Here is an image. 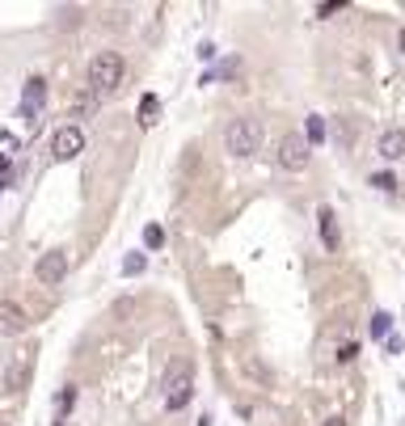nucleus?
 Masks as SVG:
<instances>
[{"label":"nucleus","mask_w":405,"mask_h":426,"mask_svg":"<svg viewBox=\"0 0 405 426\" xmlns=\"http://www.w3.org/2000/svg\"><path fill=\"white\" fill-rule=\"evenodd\" d=\"M346 9V0H325V5H317V17H334Z\"/></svg>","instance_id":"obj_20"},{"label":"nucleus","mask_w":405,"mask_h":426,"mask_svg":"<svg viewBox=\"0 0 405 426\" xmlns=\"http://www.w3.org/2000/svg\"><path fill=\"white\" fill-rule=\"evenodd\" d=\"M85 152V131L80 127H60L55 135H51V156H55V161H76V156Z\"/></svg>","instance_id":"obj_7"},{"label":"nucleus","mask_w":405,"mask_h":426,"mask_svg":"<svg viewBox=\"0 0 405 426\" xmlns=\"http://www.w3.org/2000/svg\"><path fill=\"white\" fill-rule=\"evenodd\" d=\"M144 245H148V249H161V245H165V228H161V224H148V228H144Z\"/></svg>","instance_id":"obj_18"},{"label":"nucleus","mask_w":405,"mask_h":426,"mask_svg":"<svg viewBox=\"0 0 405 426\" xmlns=\"http://www.w3.org/2000/svg\"><path fill=\"white\" fill-rule=\"evenodd\" d=\"M123 76H127V64H123L119 51H97V56L89 60V89H93L97 97L114 93V89L123 85Z\"/></svg>","instance_id":"obj_1"},{"label":"nucleus","mask_w":405,"mask_h":426,"mask_svg":"<svg viewBox=\"0 0 405 426\" xmlns=\"http://www.w3.org/2000/svg\"><path fill=\"white\" fill-rule=\"evenodd\" d=\"M26 380H30V355H17V359L9 363V371H5V389H9V393H17Z\"/></svg>","instance_id":"obj_12"},{"label":"nucleus","mask_w":405,"mask_h":426,"mask_svg":"<svg viewBox=\"0 0 405 426\" xmlns=\"http://www.w3.org/2000/svg\"><path fill=\"white\" fill-rule=\"evenodd\" d=\"M144 266H148V257H144V253H127V257H123V275H127V279H135V275H144Z\"/></svg>","instance_id":"obj_16"},{"label":"nucleus","mask_w":405,"mask_h":426,"mask_svg":"<svg viewBox=\"0 0 405 426\" xmlns=\"http://www.w3.org/2000/svg\"><path fill=\"white\" fill-rule=\"evenodd\" d=\"M216 76H220V80H236V76H241V60H236V56H232V60H224V64L216 68Z\"/></svg>","instance_id":"obj_19"},{"label":"nucleus","mask_w":405,"mask_h":426,"mask_svg":"<svg viewBox=\"0 0 405 426\" xmlns=\"http://www.w3.org/2000/svg\"><path fill=\"white\" fill-rule=\"evenodd\" d=\"M309 161H313V152H309V144H304V135H283L275 144V165L279 169L300 173V169H309Z\"/></svg>","instance_id":"obj_4"},{"label":"nucleus","mask_w":405,"mask_h":426,"mask_svg":"<svg viewBox=\"0 0 405 426\" xmlns=\"http://www.w3.org/2000/svg\"><path fill=\"white\" fill-rule=\"evenodd\" d=\"M224 144H228V152L232 156H253L262 148V123L258 119H232L228 123V131H224Z\"/></svg>","instance_id":"obj_2"},{"label":"nucleus","mask_w":405,"mask_h":426,"mask_svg":"<svg viewBox=\"0 0 405 426\" xmlns=\"http://www.w3.org/2000/svg\"><path fill=\"white\" fill-rule=\"evenodd\" d=\"M26 325H30V321H26V312H21L13 300H0V338H17Z\"/></svg>","instance_id":"obj_8"},{"label":"nucleus","mask_w":405,"mask_h":426,"mask_svg":"<svg viewBox=\"0 0 405 426\" xmlns=\"http://www.w3.org/2000/svg\"><path fill=\"white\" fill-rule=\"evenodd\" d=\"M397 46H401V56H405V30H401V34H397Z\"/></svg>","instance_id":"obj_25"},{"label":"nucleus","mask_w":405,"mask_h":426,"mask_svg":"<svg viewBox=\"0 0 405 426\" xmlns=\"http://www.w3.org/2000/svg\"><path fill=\"white\" fill-rule=\"evenodd\" d=\"M304 144H325V119L321 114H309V119H304Z\"/></svg>","instance_id":"obj_13"},{"label":"nucleus","mask_w":405,"mask_h":426,"mask_svg":"<svg viewBox=\"0 0 405 426\" xmlns=\"http://www.w3.org/2000/svg\"><path fill=\"white\" fill-rule=\"evenodd\" d=\"M380 346H384V355H401V346H405V338H401V334H388V338H384Z\"/></svg>","instance_id":"obj_21"},{"label":"nucleus","mask_w":405,"mask_h":426,"mask_svg":"<svg viewBox=\"0 0 405 426\" xmlns=\"http://www.w3.org/2000/svg\"><path fill=\"white\" fill-rule=\"evenodd\" d=\"M401 426H405V422H401Z\"/></svg>","instance_id":"obj_26"},{"label":"nucleus","mask_w":405,"mask_h":426,"mask_svg":"<svg viewBox=\"0 0 405 426\" xmlns=\"http://www.w3.org/2000/svg\"><path fill=\"white\" fill-rule=\"evenodd\" d=\"M376 152L384 156V161H401V156H405V127H388L376 139Z\"/></svg>","instance_id":"obj_9"},{"label":"nucleus","mask_w":405,"mask_h":426,"mask_svg":"<svg viewBox=\"0 0 405 426\" xmlns=\"http://www.w3.org/2000/svg\"><path fill=\"white\" fill-rule=\"evenodd\" d=\"M194 397V376L190 363H173L165 376V409H186V401Z\"/></svg>","instance_id":"obj_3"},{"label":"nucleus","mask_w":405,"mask_h":426,"mask_svg":"<svg viewBox=\"0 0 405 426\" xmlns=\"http://www.w3.org/2000/svg\"><path fill=\"white\" fill-rule=\"evenodd\" d=\"M13 152H17V139H13L9 131H0V173L9 169V161H13Z\"/></svg>","instance_id":"obj_14"},{"label":"nucleus","mask_w":405,"mask_h":426,"mask_svg":"<svg viewBox=\"0 0 405 426\" xmlns=\"http://www.w3.org/2000/svg\"><path fill=\"white\" fill-rule=\"evenodd\" d=\"M354 355H359V342H342L338 346V363H350Z\"/></svg>","instance_id":"obj_23"},{"label":"nucleus","mask_w":405,"mask_h":426,"mask_svg":"<svg viewBox=\"0 0 405 426\" xmlns=\"http://www.w3.org/2000/svg\"><path fill=\"white\" fill-rule=\"evenodd\" d=\"M157 119H161V97H157V93H144V97H139V110H135V123L148 131Z\"/></svg>","instance_id":"obj_11"},{"label":"nucleus","mask_w":405,"mask_h":426,"mask_svg":"<svg viewBox=\"0 0 405 426\" xmlns=\"http://www.w3.org/2000/svg\"><path fill=\"white\" fill-rule=\"evenodd\" d=\"M372 186L384 190V194H393V190H397V173H393V169H380V173H372Z\"/></svg>","instance_id":"obj_17"},{"label":"nucleus","mask_w":405,"mask_h":426,"mask_svg":"<svg viewBox=\"0 0 405 426\" xmlns=\"http://www.w3.org/2000/svg\"><path fill=\"white\" fill-rule=\"evenodd\" d=\"M388 334H393V316H388V312H376V316H372V338L384 342Z\"/></svg>","instance_id":"obj_15"},{"label":"nucleus","mask_w":405,"mask_h":426,"mask_svg":"<svg viewBox=\"0 0 405 426\" xmlns=\"http://www.w3.org/2000/svg\"><path fill=\"white\" fill-rule=\"evenodd\" d=\"M317 228H321L325 249H329V253H338V249H342V232H338V216H334L329 207H321V211H317Z\"/></svg>","instance_id":"obj_10"},{"label":"nucleus","mask_w":405,"mask_h":426,"mask_svg":"<svg viewBox=\"0 0 405 426\" xmlns=\"http://www.w3.org/2000/svg\"><path fill=\"white\" fill-rule=\"evenodd\" d=\"M42 101H46V80L42 76H30L26 89H21V119L30 131H38V114H42Z\"/></svg>","instance_id":"obj_6"},{"label":"nucleus","mask_w":405,"mask_h":426,"mask_svg":"<svg viewBox=\"0 0 405 426\" xmlns=\"http://www.w3.org/2000/svg\"><path fill=\"white\" fill-rule=\"evenodd\" d=\"M321 426H346V418H329V422H321Z\"/></svg>","instance_id":"obj_24"},{"label":"nucleus","mask_w":405,"mask_h":426,"mask_svg":"<svg viewBox=\"0 0 405 426\" xmlns=\"http://www.w3.org/2000/svg\"><path fill=\"white\" fill-rule=\"evenodd\" d=\"M34 279H38L42 287H60V283L68 279V253H64V249L42 253V257H38V266H34Z\"/></svg>","instance_id":"obj_5"},{"label":"nucleus","mask_w":405,"mask_h":426,"mask_svg":"<svg viewBox=\"0 0 405 426\" xmlns=\"http://www.w3.org/2000/svg\"><path fill=\"white\" fill-rule=\"evenodd\" d=\"M72 401H76V389H72V384H68V389H64V393H60V401H55V405H60V418H64V414H68V409H72Z\"/></svg>","instance_id":"obj_22"}]
</instances>
